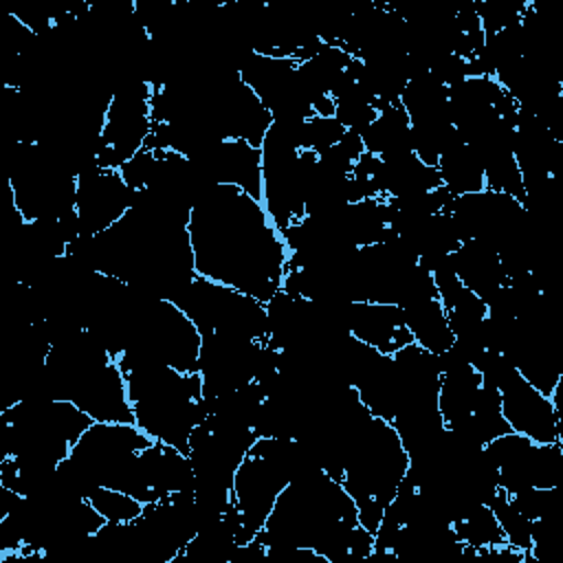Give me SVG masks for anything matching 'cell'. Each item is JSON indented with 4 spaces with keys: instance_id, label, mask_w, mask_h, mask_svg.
Instances as JSON below:
<instances>
[{
    "instance_id": "3957f363",
    "label": "cell",
    "mask_w": 563,
    "mask_h": 563,
    "mask_svg": "<svg viewBox=\"0 0 563 563\" xmlns=\"http://www.w3.org/2000/svg\"><path fill=\"white\" fill-rule=\"evenodd\" d=\"M117 365L125 378L134 424L152 440L187 453L191 431L209 413L200 374H185L130 354H121Z\"/></svg>"
},
{
    "instance_id": "9a60e30c",
    "label": "cell",
    "mask_w": 563,
    "mask_h": 563,
    "mask_svg": "<svg viewBox=\"0 0 563 563\" xmlns=\"http://www.w3.org/2000/svg\"><path fill=\"white\" fill-rule=\"evenodd\" d=\"M361 141L365 152L378 158L411 152L409 117L400 101H394L391 106L383 108L369 123V128L361 134Z\"/></svg>"
},
{
    "instance_id": "30bf717a",
    "label": "cell",
    "mask_w": 563,
    "mask_h": 563,
    "mask_svg": "<svg viewBox=\"0 0 563 563\" xmlns=\"http://www.w3.org/2000/svg\"><path fill=\"white\" fill-rule=\"evenodd\" d=\"M347 332L380 354H394L413 343L402 308L396 303L350 301L345 312Z\"/></svg>"
},
{
    "instance_id": "8992f818",
    "label": "cell",
    "mask_w": 563,
    "mask_h": 563,
    "mask_svg": "<svg viewBox=\"0 0 563 563\" xmlns=\"http://www.w3.org/2000/svg\"><path fill=\"white\" fill-rule=\"evenodd\" d=\"M152 92L154 84L143 77H128L114 86L97 150V163L101 167L119 169L145 145L154 128Z\"/></svg>"
},
{
    "instance_id": "ba28073f",
    "label": "cell",
    "mask_w": 563,
    "mask_h": 563,
    "mask_svg": "<svg viewBox=\"0 0 563 563\" xmlns=\"http://www.w3.org/2000/svg\"><path fill=\"white\" fill-rule=\"evenodd\" d=\"M501 394V413L510 431L539 444L561 442L559 416L548 394L530 385L515 367L497 385Z\"/></svg>"
},
{
    "instance_id": "7a4b0ae2",
    "label": "cell",
    "mask_w": 563,
    "mask_h": 563,
    "mask_svg": "<svg viewBox=\"0 0 563 563\" xmlns=\"http://www.w3.org/2000/svg\"><path fill=\"white\" fill-rule=\"evenodd\" d=\"M253 541L264 550L308 548L328 563H361L374 554V532L358 523L354 499L321 468L290 479Z\"/></svg>"
},
{
    "instance_id": "8fae6325",
    "label": "cell",
    "mask_w": 563,
    "mask_h": 563,
    "mask_svg": "<svg viewBox=\"0 0 563 563\" xmlns=\"http://www.w3.org/2000/svg\"><path fill=\"white\" fill-rule=\"evenodd\" d=\"M451 264L457 279L486 303L508 282L497 251L482 240L460 242V246L451 253Z\"/></svg>"
},
{
    "instance_id": "4fadbf2b",
    "label": "cell",
    "mask_w": 563,
    "mask_h": 563,
    "mask_svg": "<svg viewBox=\"0 0 563 563\" xmlns=\"http://www.w3.org/2000/svg\"><path fill=\"white\" fill-rule=\"evenodd\" d=\"M451 528L462 543V556L477 559L486 550L508 545L493 508L484 501L468 506L457 519L451 521Z\"/></svg>"
},
{
    "instance_id": "52a82bcc",
    "label": "cell",
    "mask_w": 563,
    "mask_h": 563,
    "mask_svg": "<svg viewBox=\"0 0 563 563\" xmlns=\"http://www.w3.org/2000/svg\"><path fill=\"white\" fill-rule=\"evenodd\" d=\"M132 207V189L125 185L119 169L101 167L99 163L77 174L75 213L81 235L95 238L117 224Z\"/></svg>"
},
{
    "instance_id": "9c48e42d",
    "label": "cell",
    "mask_w": 563,
    "mask_h": 563,
    "mask_svg": "<svg viewBox=\"0 0 563 563\" xmlns=\"http://www.w3.org/2000/svg\"><path fill=\"white\" fill-rule=\"evenodd\" d=\"M209 185H233L262 202V150L242 139L220 141L189 158Z\"/></svg>"
},
{
    "instance_id": "6da1fadb",
    "label": "cell",
    "mask_w": 563,
    "mask_h": 563,
    "mask_svg": "<svg viewBox=\"0 0 563 563\" xmlns=\"http://www.w3.org/2000/svg\"><path fill=\"white\" fill-rule=\"evenodd\" d=\"M189 240L196 275L266 303L282 290L288 249L260 200L211 185L194 202Z\"/></svg>"
},
{
    "instance_id": "277c9868",
    "label": "cell",
    "mask_w": 563,
    "mask_h": 563,
    "mask_svg": "<svg viewBox=\"0 0 563 563\" xmlns=\"http://www.w3.org/2000/svg\"><path fill=\"white\" fill-rule=\"evenodd\" d=\"M409 471V453L391 422L367 416L343 446L341 484L356 504L358 523L376 532L387 504Z\"/></svg>"
},
{
    "instance_id": "2e32d148",
    "label": "cell",
    "mask_w": 563,
    "mask_h": 563,
    "mask_svg": "<svg viewBox=\"0 0 563 563\" xmlns=\"http://www.w3.org/2000/svg\"><path fill=\"white\" fill-rule=\"evenodd\" d=\"M88 501L95 506V510L106 519V521H114V523H125V521H134L141 512H143V501H139L136 497L117 490V488H106L99 486L90 493Z\"/></svg>"
},
{
    "instance_id": "5b68a950",
    "label": "cell",
    "mask_w": 563,
    "mask_h": 563,
    "mask_svg": "<svg viewBox=\"0 0 563 563\" xmlns=\"http://www.w3.org/2000/svg\"><path fill=\"white\" fill-rule=\"evenodd\" d=\"M174 303L196 323L202 336L229 334L268 341L266 303L235 288L196 275Z\"/></svg>"
},
{
    "instance_id": "5bb4252c",
    "label": "cell",
    "mask_w": 563,
    "mask_h": 563,
    "mask_svg": "<svg viewBox=\"0 0 563 563\" xmlns=\"http://www.w3.org/2000/svg\"><path fill=\"white\" fill-rule=\"evenodd\" d=\"M442 185L451 196H464L486 189L479 156L460 136L440 154L435 165Z\"/></svg>"
},
{
    "instance_id": "7c38bea8",
    "label": "cell",
    "mask_w": 563,
    "mask_h": 563,
    "mask_svg": "<svg viewBox=\"0 0 563 563\" xmlns=\"http://www.w3.org/2000/svg\"><path fill=\"white\" fill-rule=\"evenodd\" d=\"M400 308H402L405 323L413 336V343H418L420 347L433 354H442L455 343V336L449 328L446 310L438 292L416 297L402 303Z\"/></svg>"
},
{
    "instance_id": "e0dca14e",
    "label": "cell",
    "mask_w": 563,
    "mask_h": 563,
    "mask_svg": "<svg viewBox=\"0 0 563 563\" xmlns=\"http://www.w3.org/2000/svg\"><path fill=\"white\" fill-rule=\"evenodd\" d=\"M347 130L334 117L312 114L299 123V150H310L314 154L325 152L343 139Z\"/></svg>"
}]
</instances>
